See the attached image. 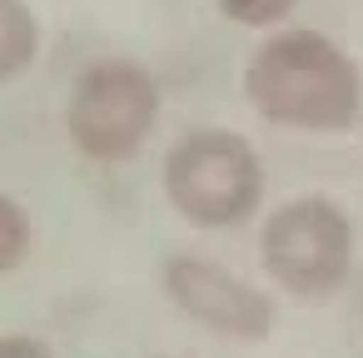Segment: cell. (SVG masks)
Returning <instances> with one entry per match:
<instances>
[{
	"label": "cell",
	"instance_id": "cell-4",
	"mask_svg": "<svg viewBox=\"0 0 363 358\" xmlns=\"http://www.w3.org/2000/svg\"><path fill=\"white\" fill-rule=\"evenodd\" d=\"M259 264L284 293L328 298L353 274V219L328 194H294L264 219Z\"/></svg>",
	"mask_w": 363,
	"mask_h": 358
},
{
	"label": "cell",
	"instance_id": "cell-1",
	"mask_svg": "<svg viewBox=\"0 0 363 358\" xmlns=\"http://www.w3.org/2000/svg\"><path fill=\"white\" fill-rule=\"evenodd\" d=\"M244 100L279 130L338 135L363 115V70L323 30L289 26L259 40L244 65Z\"/></svg>",
	"mask_w": 363,
	"mask_h": 358
},
{
	"label": "cell",
	"instance_id": "cell-8",
	"mask_svg": "<svg viewBox=\"0 0 363 358\" xmlns=\"http://www.w3.org/2000/svg\"><path fill=\"white\" fill-rule=\"evenodd\" d=\"M294 6L298 0H214V11L244 30H274L294 16Z\"/></svg>",
	"mask_w": 363,
	"mask_h": 358
},
{
	"label": "cell",
	"instance_id": "cell-9",
	"mask_svg": "<svg viewBox=\"0 0 363 358\" xmlns=\"http://www.w3.org/2000/svg\"><path fill=\"white\" fill-rule=\"evenodd\" d=\"M0 358H55V348L30 333H0Z\"/></svg>",
	"mask_w": 363,
	"mask_h": 358
},
{
	"label": "cell",
	"instance_id": "cell-5",
	"mask_svg": "<svg viewBox=\"0 0 363 358\" xmlns=\"http://www.w3.org/2000/svg\"><path fill=\"white\" fill-rule=\"evenodd\" d=\"M164 298L194 318L199 328L219 333V338H239V343H259L274 333V298L264 289H254L249 279H239L234 269L204 259V254H174L160 269Z\"/></svg>",
	"mask_w": 363,
	"mask_h": 358
},
{
	"label": "cell",
	"instance_id": "cell-2",
	"mask_svg": "<svg viewBox=\"0 0 363 358\" xmlns=\"http://www.w3.org/2000/svg\"><path fill=\"white\" fill-rule=\"evenodd\" d=\"M164 194L174 214L194 229H239L264 199L259 150L224 125L189 130L164 155Z\"/></svg>",
	"mask_w": 363,
	"mask_h": 358
},
{
	"label": "cell",
	"instance_id": "cell-3",
	"mask_svg": "<svg viewBox=\"0 0 363 358\" xmlns=\"http://www.w3.org/2000/svg\"><path fill=\"white\" fill-rule=\"evenodd\" d=\"M160 80L140 60H95L75 75L70 105H65V135L75 155L90 164H125L145 150V140L160 125Z\"/></svg>",
	"mask_w": 363,
	"mask_h": 358
},
{
	"label": "cell",
	"instance_id": "cell-7",
	"mask_svg": "<svg viewBox=\"0 0 363 358\" xmlns=\"http://www.w3.org/2000/svg\"><path fill=\"white\" fill-rule=\"evenodd\" d=\"M30 244H35V224H30L26 204L11 199V194H0V274L21 269L26 254H30Z\"/></svg>",
	"mask_w": 363,
	"mask_h": 358
},
{
	"label": "cell",
	"instance_id": "cell-6",
	"mask_svg": "<svg viewBox=\"0 0 363 358\" xmlns=\"http://www.w3.org/2000/svg\"><path fill=\"white\" fill-rule=\"evenodd\" d=\"M40 55V21L26 0H0V85L21 80Z\"/></svg>",
	"mask_w": 363,
	"mask_h": 358
}]
</instances>
